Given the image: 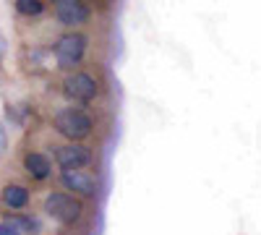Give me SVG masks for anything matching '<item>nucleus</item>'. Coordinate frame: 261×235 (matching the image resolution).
<instances>
[{
    "label": "nucleus",
    "instance_id": "8",
    "mask_svg": "<svg viewBox=\"0 0 261 235\" xmlns=\"http://www.w3.org/2000/svg\"><path fill=\"white\" fill-rule=\"evenodd\" d=\"M42 225L34 217L18 215V217H8L0 222V235H24V232H39Z\"/></svg>",
    "mask_w": 261,
    "mask_h": 235
},
{
    "label": "nucleus",
    "instance_id": "12",
    "mask_svg": "<svg viewBox=\"0 0 261 235\" xmlns=\"http://www.w3.org/2000/svg\"><path fill=\"white\" fill-rule=\"evenodd\" d=\"M6 146H8V136H6V128H3V123H0V154L6 152Z\"/></svg>",
    "mask_w": 261,
    "mask_h": 235
},
{
    "label": "nucleus",
    "instance_id": "11",
    "mask_svg": "<svg viewBox=\"0 0 261 235\" xmlns=\"http://www.w3.org/2000/svg\"><path fill=\"white\" fill-rule=\"evenodd\" d=\"M16 11L24 16H39L45 11V3L42 0H16Z\"/></svg>",
    "mask_w": 261,
    "mask_h": 235
},
{
    "label": "nucleus",
    "instance_id": "4",
    "mask_svg": "<svg viewBox=\"0 0 261 235\" xmlns=\"http://www.w3.org/2000/svg\"><path fill=\"white\" fill-rule=\"evenodd\" d=\"M97 81L89 73H73L63 81V94L71 102H92L97 97Z\"/></svg>",
    "mask_w": 261,
    "mask_h": 235
},
{
    "label": "nucleus",
    "instance_id": "6",
    "mask_svg": "<svg viewBox=\"0 0 261 235\" xmlns=\"http://www.w3.org/2000/svg\"><path fill=\"white\" fill-rule=\"evenodd\" d=\"M55 16L63 27H81L89 21V8L84 0H55Z\"/></svg>",
    "mask_w": 261,
    "mask_h": 235
},
{
    "label": "nucleus",
    "instance_id": "3",
    "mask_svg": "<svg viewBox=\"0 0 261 235\" xmlns=\"http://www.w3.org/2000/svg\"><path fill=\"white\" fill-rule=\"evenodd\" d=\"M86 45H89V37L86 34H65V37H60L58 45H55L58 66L65 68V71L76 68L79 63L84 60V55H86Z\"/></svg>",
    "mask_w": 261,
    "mask_h": 235
},
{
    "label": "nucleus",
    "instance_id": "2",
    "mask_svg": "<svg viewBox=\"0 0 261 235\" xmlns=\"http://www.w3.org/2000/svg\"><path fill=\"white\" fill-rule=\"evenodd\" d=\"M45 212H47L50 220H55L58 225L68 227V225H76V222L81 220L84 206H81V201L73 199L71 194H63V191H58V194H50V196L45 199Z\"/></svg>",
    "mask_w": 261,
    "mask_h": 235
},
{
    "label": "nucleus",
    "instance_id": "9",
    "mask_svg": "<svg viewBox=\"0 0 261 235\" xmlns=\"http://www.w3.org/2000/svg\"><path fill=\"white\" fill-rule=\"evenodd\" d=\"M24 170L34 178V180H47L50 173H53V165L45 154H39V152H29L24 157Z\"/></svg>",
    "mask_w": 261,
    "mask_h": 235
},
{
    "label": "nucleus",
    "instance_id": "5",
    "mask_svg": "<svg viewBox=\"0 0 261 235\" xmlns=\"http://www.w3.org/2000/svg\"><path fill=\"white\" fill-rule=\"evenodd\" d=\"M60 183L65 191H73L81 196H94L97 194V180L89 173H81V167H65L60 173Z\"/></svg>",
    "mask_w": 261,
    "mask_h": 235
},
{
    "label": "nucleus",
    "instance_id": "1",
    "mask_svg": "<svg viewBox=\"0 0 261 235\" xmlns=\"http://www.w3.org/2000/svg\"><path fill=\"white\" fill-rule=\"evenodd\" d=\"M53 123H55V131L60 136H65V139H71V141L86 139L92 134V128H94L92 118L86 115L84 110H79V108H63V110H58Z\"/></svg>",
    "mask_w": 261,
    "mask_h": 235
},
{
    "label": "nucleus",
    "instance_id": "7",
    "mask_svg": "<svg viewBox=\"0 0 261 235\" xmlns=\"http://www.w3.org/2000/svg\"><path fill=\"white\" fill-rule=\"evenodd\" d=\"M55 160L63 170L65 167H86V165L94 162V154H92V149L84 146V144H65V146L58 149Z\"/></svg>",
    "mask_w": 261,
    "mask_h": 235
},
{
    "label": "nucleus",
    "instance_id": "10",
    "mask_svg": "<svg viewBox=\"0 0 261 235\" xmlns=\"http://www.w3.org/2000/svg\"><path fill=\"white\" fill-rule=\"evenodd\" d=\"M3 204L8 209H24L29 204V191L24 186H6L3 188Z\"/></svg>",
    "mask_w": 261,
    "mask_h": 235
}]
</instances>
